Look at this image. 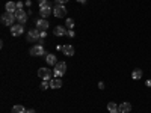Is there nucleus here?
<instances>
[{
    "label": "nucleus",
    "instance_id": "1",
    "mask_svg": "<svg viewBox=\"0 0 151 113\" xmlns=\"http://www.w3.org/2000/svg\"><path fill=\"white\" fill-rule=\"evenodd\" d=\"M65 72H67V64L65 62H58L55 65V69H53V75L56 79H60Z\"/></svg>",
    "mask_w": 151,
    "mask_h": 113
},
{
    "label": "nucleus",
    "instance_id": "2",
    "mask_svg": "<svg viewBox=\"0 0 151 113\" xmlns=\"http://www.w3.org/2000/svg\"><path fill=\"white\" fill-rule=\"evenodd\" d=\"M14 21H17L15 18V14H12V12H5V14L2 15V23L5 24V26H14Z\"/></svg>",
    "mask_w": 151,
    "mask_h": 113
},
{
    "label": "nucleus",
    "instance_id": "3",
    "mask_svg": "<svg viewBox=\"0 0 151 113\" xmlns=\"http://www.w3.org/2000/svg\"><path fill=\"white\" fill-rule=\"evenodd\" d=\"M53 14H55L56 18H64V17L67 15L65 5H58V3H56V6L53 8Z\"/></svg>",
    "mask_w": 151,
    "mask_h": 113
},
{
    "label": "nucleus",
    "instance_id": "4",
    "mask_svg": "<svg viewBox=\"0 0 151 113\" xmlns=\"http://www.w3.org/2000/svg\"><path fill=\"white\" fill-rule=\"evenodd\" d=\"M27 12H24V9H17L15 11V18H17V21H20L18 24H24L27 21Z\"/></svg>",
    "mask_w": 151,
    "mask_h": 113
},
{
    "label": "nucleus",
    "instance_id": "5",
    "mask_svg": "<svg viewBox=\"0 0 151 113\" xmlns=\"http://www.w3.org/2000/svg\"><path fill=\"white\" fill-rule=\"evenodd\" d=\"M38 75H40L42 80H50L52 75H53V71L48 69V68H40L38 69Z\"/></svg>",
    "mask_w": 151,
    "mask_h": 113
},
{
    "label": "nucleus",
    "instance_id": "6",
    "mask_svg": "<svg viewBox=\"0 0 151 113\" xmlns=\"http://www.w3.org/2000/svg\"><path fill=\"white\" fill-rule=\"evenodd\" d=\"M30 54L32 56H44L45 54V50L42 45H33L30 48Z\"/></svg>",
    "mask_w": 151,
    "mask_h": 113
},
{
    "label": "nucleus",
    "instance_id": "7",
    "mask_svg": "<svg viewBox=\"0 0 151 113\" xmlns=\"http://www.w3.org/2000/svg\"><path fill=\"white\" fill-rule=\"evenodd\" d=\"M36 29L41 30V32H47V29H48V21H47V18L36 20Z\"/></svg>",
    "mask_w": 151,
    "mask_h": 113
},
{
    "label": "nucleus",
    "instance_id": "8",
    "mask_svg": "<svg viewBox=\"0 0 151 113\" xmlns=\"http://www.w3.org/2000/svg\"><path fill=\"white\" fill-rule=\"evenodd\" d=\"M52 12H53V8L50 6V3H48V5H44V6L40 8V14H41L42 18H47L50 14H52Z\"/></svg>",
    "mask_w": 151,
    "mask_h": 113
},
{
    "label": "nucleus",
    "instance_id": "9",
    "mask_svg": "<svg viewBox=\"0 0 151 113\" xmlns=\"http://www.w3.org/2000/svg\"><path fill=\"white\" fill-rule=\"evenodd\" d=\"M23 32H24L23 24H14V26L11 27V35H12V36H20Z\"/></svg>",
    "mask_w": 151,
    "mask_h": 113
},
{
    "label": "nucleus",
    "instance_id": "10",
    "mask_svg": "<svg viewBox=\"0 0 151 113\" xmlns=\"http://www.w3.org/2000/svg\"><path fill=\"white\" fill-rule=\"evenodd\" d=\"M41 38V30H38V29H32L27 35V41H38Z\"/></svg>",
    "mask_w": 151,
    "mask_h": 113
},
{
    "label": "nucleus",
    "instance_id": "11",
    "mask_svg": "<svg viewBox=\"0 0 151 113\" xmlns=\"http://www.w3.org/2000/svg\"><path fill=\"white\" fill-rule=\"evenodd\" d=\"M62 53H64L65 56H68V57L74 56V47H73V45H70V44L64 45V48H62Z\"/></svg>",
    "mask_w": 151,
    "mask_h": 113
},
{
    "label": "nucleus",
    "instance_id": "12",
    "mask_svg": "<svg viewBox=\"0 0 151 113\" xmlns=\"http://www.w3.org/2000/svg\"><path fill=\"white\" fill-rule=\"evenodd\" d=\"M119 110H121V113H130V110H132V104L127 103V101H124V103L119 104Z\"/></svg>",
    "mask_w": 151,
    "mask_h": 113
},
{
    "label": "nucleus",
    "instance_id": "13",
    "mask_svg": "<svg viewBox=\"0 0 151 113\" xmlns=\"http://www.w3.org/2000/svg\"><path fill=\"white\" fill-rule=\"evenodd\" d=\"M45 62H47L48 65H56V64H58V59H56L55 54L48 53V54H45Z\"/></svg>",
    "mask_w": 151,
    "mask_h": 113
},
{
    "label": "nucleus",
    "instance_id": "14",
    "mask_svg": "<svg viewBox=\"0 0 151 113\" xmlns=\"http://www.w3.org/2000/svg\"><path fill=\"white\" fill-rule=\"evenodd\" d=\"M5 9H6V12H12V14H15V11H17V3L8 2V3L5 5Z\"/></svg>",
    "mask_w": 151,
    "mask_h": 113
},
{
    "label": "nucleus",
    "instance_id": "15",
    "mask_svg": "<svg viewBox=\"0 0 151 113\" xmlns=\"http://www.w3.org/2000/svg\"><path fill=\"white\" fill-rule=\"evenodd\" d=\"M53 33L56 36H64V35H67V30H65V27H62V26H56L55 30H53Z\"/></svg>",
    "mask_w": 151,
    "mask_h": 113
},
{
    "label": "nucleus",
    "instance_id": "16",
    "mask_svg": "<svg viewBox=\"0 0 151 113\" xmlns=\"http://www.w3.org/2000/svg\"><path fill=\"white\" fill-rule=\"evenodd\" d=\"M60 86H62V80H60V79L50 80V87H52V89H59Z\"/></svg>",
    "mask_w": 151,
    "mask_h": 113
},
{
    "label": "nucleus",
    "instance_id": "17",
    "mask_svg": "<svg viewBox=\"0 0 151 113\" xmlns=\"http://www.w3.org/2000/svg\"><path fill=\"white\" fill-rule=\"evenodd\" d=\"M11 113H26V109H24V106H21V104H17V106L12 107Z\"/></svg>",
    "mask_w": 151,
    "mask_h": 113
},
{
    "label": "nucleus",
    "instance_id": "18",
    "mask_svg": "<svg viewBox=\"0 0 151 113\" xmlns=\"http://www.w3.org/2000/svg\"><path fill=\"white\" fill-rule=\"evenodd\" d=\"M118 109H119V106H118L116 103H113V101H110V103L107 104V110H109L110 113H115Z\"/></svg>",
    "mask_w": 151,
    "mask_h": 113
},
{
    "label": "nucleus",
    "instance_id": "19",
    "mask_svg": "<svg viewBox=\"0 0 151 113\" xmlns=\"http://www.w3.org/2000/svg\"><path fill=\"white\" fill-rule=\"evenodd\" d=\"M132 77H133L134 80L142 79V69H134V71H133V74H132Z\"/></svg>",
    "mask_w": 151,
    "mask_h": 113
},
{
    "label": "nucleus",
    "instance_id": "20",
    "mask_svg": "<svg viewBox=\"0 0 151 113\" xmlns=\"http://www.w3.org/2000/svg\"><path fill=\"white\" fill-rule=\"evenodd\" d=\"M65 24H67V27H68L70 30H73V29H74V20H73V18H67Z\"/></svg>",
    "mask_w": 151,
    "mask_h": 113
},
{
    "label": "nucleus",
    "instance_id": "21",
    "mask_svg": "<svg viewBox=\"0 0 151 113\" xmlns=\"http://www.w3.org/2000/svg\"><path fill=\"white\" fill-rule=\"evenodd\" d=\"M50 87V80H42V83H41V89L42 91H47Z\"/></svg>",
    "mask_w": 151,
    "mask_h": 113
},
{
    "label": "nucleus",
    "instance_id": "22",
    "mask_svg": "<svg viewBox=\"0 0 151 113\" xmlns=\"http://www.w3.org/2000/svg\"><path fill=\"white\" fill-rule=\"evenodd\" d=\"M38 3H40V8H41L44 5H48V0H38Z\"/></svg>",
    "mask_w": 151,
    "mask_h": 113
},
{
    "label": "nucleus",
    "instance_id": "23",
    "mask_svg": "<svg viewBox=\"0 0 151 113\" xmlns=\"http://www.w3.org/2000/svg\"><path fill=\"white\" fill-rule=\"evenodd\" d=\"M74 35H76V33H74V30H70V29L67 30V36H70V38H74Z\"/></svg>",
    "mask_w": 151,
    "mask_h": 113
},
{
    "label": "nucleus",
    "instance_id": "24",
    "mask_svg": "<svg viewBox=\"0 0 151 113\" xmlns=\"http://www.w3.org/2000/svg\"><path fill=\"white\" fill-rule=\"evenodd\" d=\"M67 2H68V0H56V3H58V5H65Z\"/></svg>",
    "mask_w": 151,
    "mask_h": 113
},
{
    "label": "nucleus",
    "instance_id": "25",
    "mask_svg": "<svg viewBox=\"0 0 151 113\" xmlns=\"http://www.w3.org/2000/svg\"><path fill=\"white\" fill-rule=\"evenodd\" d=\"M23 6H24V5H23L21 2H17V9H23Z\"/></svg>",
    "mask_w": 151,
    "mask_h": 113
},
{
    "label": "nucleus",
    "instance_id": "26",
    "mask_svg": "<svg viewBox=\"0 0 151 113\" xmlns=\"http://www.w3.org/2000/svg\"><path fill=\"white\" fill-rule=\"evenodd\" d=\"M98 87H100V89H104V83L100 82V83H98Z\"/></svg>",
    "mask_w": 151,
    "mask_h": 113
},
{
    "label": "nucleus",
    "instance_id": "27",
    "mask_svg": "<svg viewBox=\"0 0 151 113\" xmlns=\"http://www.w3.org/2000/svg\"><path fill=\"white\" fill-rule=\"evenodd\" d=\"M26 113H35V110H33V109H27Z\"/></svg>",
    "mask_w": 151,
    "mask_h": 113
},
{
    "label": "nucleus",
    "instance_id": "28",
    "mask_svg": "<svg viewBox=\"0 0 151 113\" xmlns=\"http://www.w3.org/2000/svg\"><path fill=\"white\" fill-rule=\"evenodd\" d=\"M24 5H26V6H30V5H32V2H30V0H26V3H24Z\"/></svg>",
    "mask_w": 151,
    "mask_h": 113
},
{
    "label": "nucleus",
    "instance_id": "29",
    "mask_svg": "<svg viewBox=\"0 0 151 113\" xmlns=\"http://www.w3.org/2000/svg\"><path fill=\"white\" fill-rule=\"evenodd\" d=\"M145 84H147L148 87H151V80H147V83H145Z\"/></svg>",
    "mask_w": 151,
    "mask_h": 113
},
{
    "label": "nucleus",
    "instance_id": "30",
    "mask_svg": "<svg viewBox=\"0 0 151 113\" xmlns=\"http://www.w3.org/2000/svg\"><path fill=\"white\" fill-rule=\"evenodd\" d=\"M77 2H79V3H86L88 0H77Z\"/></svg>",
    "mask_w": 151,
    "mask_h": 113
},
{
    "label": "nucleus",
    "instance_id": "31",
    "mask_svg": "<svg viewBox=\"0 0 151 113\" xmlns=\"http://www.w3.org/2000/svg\"><path fill=\"white\" fill-rule=\"evenodd\" d=\"M115 113H121V110H119V109H118V110H116V112H115Z\"/></svg>",
    "mask_w": 151,
    "mask_h": 113
}]
</instances>
